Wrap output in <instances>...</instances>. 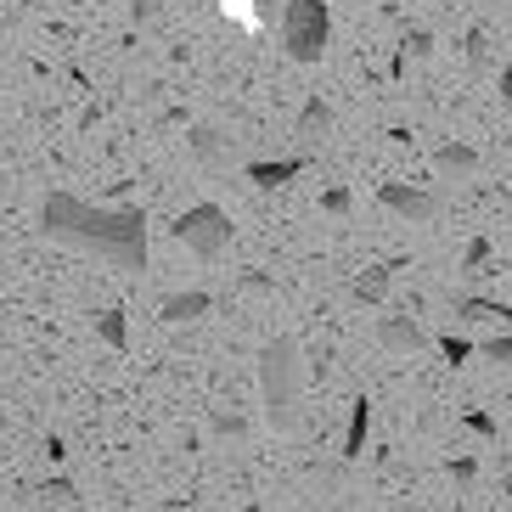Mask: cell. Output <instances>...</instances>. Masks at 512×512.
Masks as SVG:
<instances>
[{
	"mask_svg": "<svg viewBox=\"0 0 512 512\" xmlns=\"http://www.w3.org/2000/svg\"><path fill=\"white\" fill-rule=\"evenodd\" d=\"M40 231L79 254L107 259L113 271H147V214L141 209H107L74 192H51L40 203Z\"/></svg>",
	"mask_w": 512,
	"mask_h": 512,
	"instance_id": "1",
	"label": "cell"
},
{
	"mask_svg": "<svg viewBox=\"0 0 512 512\" xmlns=\"http://www.w3.org/2000/svg\"><path fill=\"white\" fill-rule=\"evenodd\" d=\"M259 400H265L271 428L299 422V344L293 338H271L259 349Z\"/></svg>",
	"mask_w": 512,
	"mask_h": 512,
	"instance_id": "2",
	"label": "cell"
},
{
	"mask_svg": "<svg viewBox=\"0 0 512 512\" xmlns=\"http://www.w3.org/2000/svg\"><path fill=\"white\" fill-rule=\"evenodd\" d=\"M282 46L293 62H321L332 46V12L327 0H287L282 12Z\"/></svg>",
	"mask_w": 512,
	"mask_h": 512,
	"instance_id": "3",
	"label": "cell"
},
{
	"mask_svg": "<svg viewBox=\"0 0 512 512\" xmlns=\"http://www.w3.org/2000/svg\"><path fill=\"white\" fill-rule=\"evenodd\" d=\"M175 242H186L197 259H214V254H226V242H231V220L226 209H214V203H192V209L175 220Z\"/></svg>",
	"mask_w": 512,
	"mask_h": 512,
	"instance_id": "4",
	"label": "cell"
},
{
	"mask_svg": "<svg viewBox=\"0 0 512 512\" xmlns=\"http://www.w3.org/2000/svg\"><path fill=\"white\" fill-rule=\"evenodd\" d=\"M377 197H383V209L406 214V220H434V214H439V197L422 192V186H406V181H389Z\"/></svg>",
	"mask_w": 512,
	"mask_h": 512,
	"instance_id": "5",
	"label": "cell"
},
{
	"mask_svg": "<svg viewBox=\"0 0 512 512\" xmlns=\"http://www.w3.org/2000/svg\"><path fill=\"white\" fill-rule=\"evenodd\" d=\"M299 169H304V158H265V164H248L242 175H248L259 192H276V186H287Z\"/></svg>",
	"mask_w": 512,
	"mask_h": 512,
	"instance_id": "6",
	"label": "cell"
},
{
	"mask_svg": "<svg viewBox=\"0 0 512 512\" xmlns=\"http://www.w3.org/2000/svg\"><path fill=\"white\" fill-rule=\"evenodd\" d=\"M209 293L203 287H192V293H169L164 299V321L169 327H186V321H197V316H209Z\"/></svg>",
	"mask_w": 512,
	"mask_h": 512,
	"instance_id": "7",
	"label": "cell"
},
{
	"mask_svg": "<svg viewBox=\"0 0 512 512\" xmlns=\"http://www.w3.org/2000/svg\"><path fill=\"white\" fill-rule=\"evenodd\" d=\"M327 130H332V107L321 102V96H310V102L299 107V141H304V147H321Z\"/></svg>",
	"mask_w": 512,
	"mask_h": 512,
	"instance_id": "8",
	"label": "cell"
},
{
	"mask_svg": "<svg viewBox=\"0 0 512 512\" xmlns=\"http://www.w3.org/2000/svg\"><path fill=\"white\" fill-rule=\"evenodd\" d=\"M434 169L445 175V181H456V175H473V169H479V152L462 147V141H445V147L434 152Z\"/></svg>",
	"mask_w": 512,
	"mask_h": 512,
	"instance_id": "9",
	"label": "cell"
},
{
	"mask_svg": "<svg viewBox=\"0 0 512 512\" xmlns=\"http://www.w3.org/2000/svg\"><path fill=\"white\" fill-rule=\"evenodd\" d=\"M377 338H383L389 349H422V344H428L422 327H417V321H406V316H383V321H377Z\"/></svg>",
	"mask_w": 512,
	"mask_h": 512,
	"instance_id": "10",
	"label": "cell"
},
{
	"mask_svg": "<svg viewBox=\"0 0 512 512\" xmlns=\"http://www.w3.org/2000/svg\"><path fill=\"white\" fill-rule=\"evenodd\" d=\"M366 428H372V406L355 400V406H349V434H344V462H355V456L366 451Z\"/></svg>",
	"mask_w": 512,
	"mask_h": 512,
	"instance_id": "11",
	"label": "cell"
},
{
	"mask_svg": "<svg viewBox=\"0 0 512 512\" xmlns=\"http://www.w3.org/2000/svg\"><path fill=\"white\" fill-rule=\"evenodd\" d=\"M96 338L107 349H124L130 344V327H124V310H96Z\"/></svg>",
	"mask_w": 512,
	"mask_h": 512,
	"instance_id": "12",
	"label": "cell"
},
{
	"mask_svg": "<svg viewBox=\"0 0 512 512\" xmlns=\"http://www.w3.org/2000/svg\"><path fill=\"white\" fill-rule=\"evenodd\" d=\"M512 310L507 304H490V299H456V321H507Z\"/></svg>",
	"mask_w": 512,
	"mask_h": 512,
	"instance_id": "13",
	"label": "cell"
},
{
	"mask_svg": "<svg viewBox=\"0 0 512 512\" xmlns=\"http://www.w3.org/2000/svg\"><path fill=\"white\" fill-rule=\"evenodd\" d=\"M389 282H394V265H377L372 276H361V282H355V299H361V304H377L383 293H389Z\"/></svg>",
	"mask_w": 512,
	"mask_h": 512,
	"instance_id": "14",
	"label": "cell"
},
{
	"mask_svg": "<svg viewBox=\"0 0 512 512\" xmlns=\"http://www.w3.org/2000/svg\"><path fill=\"white\" fill-rule=\"evenodd\" d=\"M479 355H484V361H496V366H512V332H496V338H484Z\"/></svg>",
	"mask_w": 512,
	"mask_h": 512,
	"instance_id": "15",
	"label": "cell"
},
{
	"mask_svg": "<svg viewBox=\"0 0 512 512\" xmlns=\"http://www.w3.org/2000/svg\"><path fill=\"white\" fill-rule=\"evenodd\" d=\"M214 434H220V439H242V434H248V417H237V411H214Z\"/></svg>",
	"mask_w": 512,
	"mask_h": 512,
	"instance_id": "16",
	"label": "cell"
},
{
	"mask_svg": "<svg viewBox=\"0 0 512 512\" xmlns=\"http://www.w3.org/2000/svg\"><path fill=\"white\" fill-rule=\"evenodd\" d=\"M439 355H445L451 366H462L467 355H473V344H467V338H456V332H445V338H439Z\"/></svg>",
	"mask_w": 512,
	"mask_h": 512,
	"instance_id": "17",
	"label": "cell"
},
{
	"mask_svg": "<svg viewBox=\"0 0 512 512\" xmlns=\"http://www.w3.org/2000/svg\"><path fill=\"white\" fill-rule=\"evenodd\" d=\"M192 152L197 158H220V130H192Z\"/></svg>",
	"mask_w": 512,
	"mask_h": 512,
	"instance_id": "18",
	"label": "cell"
},
{
	"mask_svg": "<svg viewBox=\"0 0 512 512\" xmlns=\"http://www.w3.org/2000/svg\"><path fill=\"white\" fill-rule=\"evenodd\" d=\"M321 209H327V214H349V192H344V186H332V192L321 197Z\"/></svg>",
	"mask_w": 512,
	"mask_h": 512,
	"instance_id": "19",
	"label": "cell"
},
{
	"mask_svg": "<svg viewBox=\"0 0 512 512\" xmlns=\"http://www.w3.org/2000/svg\"><path fill=\"white\" fill-rule=\"evenodd\" d=\"M467 428H473L479 439H496V422L484 417V411H467Z\"/></svg>",
	"mask_w": 512,
	"mask_h": 512,
	"instance_id": "20",
	"label": "cell"
},
{
	"mask_svg": "<svg viewBox=\"0 0 512 512\" xmlns=\"http://www.w3.org/2000/svg\"><path fill=\"white\" fill-rule=\"evenodd\" d=\"M484 259H490V242H467V271H479V265H484Z\"/></svg>",
	"mask_w": 512,
	"mask_h": 512,
	"instance_id": "21",
	"label": "cell"
},
{
	"mask_svg": "<svg viewBox=\"0 0 512 512\" xmlns=\"http://www.w3.org/2000/svg\"><path fill=\"white\" fill-rule=\"evenodd\" d=\"M40 496H57V501H74V484L57 479V484H40Z\"/></svg>",
	"mask_w": 512,
	"mask_h": 512,
	"instance_id": "22",
	"label": "cell"
},
{
	"mask_svg": "<svg viewBox=\"0 0 512 512\" xmlns=\"http://www.w3.org/2000/svg\"><path fill=\"white\" fill-rule=\"evenodd\" d=\"M451 479H456V484H473V479H479V467H473V462H467V456H462V462L451 467Z\"/></svg>",
	"mask_w": 512,
	"mask_h": 512,
	"instance_id": "23",
	"label": "cell"
},
{
	"mask_svg": "<svg viewBox=\"0 0 512 512\" xmlns=\"http://www.w3.org/2000/svg\"><path fill=\"white\" fill-rule=\"evenodd\" d=\"M428 46H434V40H428V34H422V29H411V34H406V51H417V57H422V51H428Z\"/></svg>",
	"mask_w": 512,
	"mask_h": 512,
	"instance_id": "24",
	"label": "cell"
},
{
	"mask_svg": "<svg viewBox=\"0 0 512 512\" xmlns=\"http://www.w3.org/2000/svg\"><path fill=\"white\" fill-rule=\"evenodd\" d=\"M158 17V0H136V23H152Z\"/></svg>",
	"mask_w": 512,
	"mask_h": 512,
	"instance_id": "25",
	"label": "cell"
},
{
	"mask_svg": "<svg viewBox=\"0 0 512 512\" xmlns=\"http://www.w3.org/2000/svg\"><path fill=\"white\" fill-rule=\"evenodd\" d=\"M501 96H507V102H512V62H507V68H501Z\"/></svg>",
	"mask_w": 512,
	"mask_h": 512,
	"instance_id": "26",
	"label": "cell"
},
{
	"mask_svg": "<svg viewBox=\"0 0 512 512\" xmlns=\"http://www.w3.org/2000/svg\"><path fill=\"white\" fill-rule=\"evenodd\" d=\"M226 12H237V17H242V12H248V0H226Z\"/></svg>",
	"mask_w": 512,
	"mask_h": 512,
	"instance_id": "27",
	"label": "cell"
},
{
	"mask_svg": "<svg viewBox=\"0 0 512 512\" xmlns=\"http://www.w3.org/2000/svg\"><path fill=\"white\" fill-rule=\"evenodd\" d=\"M242 512H265V507H259V501H248V507H242Z\"/></svg>",
	"mask_w": 512,
	"mask_h": 512,
	"instance_id": "28",
	"label": "cell"
}]
</instances>
